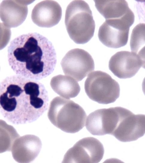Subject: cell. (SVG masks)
Wrapping results in <instances>:
<instances>
[{"label": "cell", "mask_w": 145, "mask_h": 163, "mask_svg": "<svg viewBox=\"0 0 145 163\" xmlns=\"http://www.w3.org/2000/svg\"><path fill=\"white\" fill-rule=\"evenodd\" d=\"M98 11L106 20L134 22L135 15L125 0H94Z\"/></svg>", "instance_id": "cell-15"}, {"label": "cell", "mask_w": 145, "mask_h": 163, "mask_svg": "<svg viewBox=\"0 0 145 163\" xmlns=\"http://www.w3.org/2000/svg\"><path fill=\"white\" fill-rule=\"evenodd\" d=\"M84 89L90 99L100 104L114 103L120 96L118 83L109 74L100 71L89 74L85 82Z\"/></svg>", "instance_id": "cell-5"}, {"label": "cell", "mask_w": 145, "mask_h": 163, "mask_svg": "<svg viewBox=\"0 0 145 163\" xmlns=\"http://www.w3.org/2000/svg\"><path fill=\"white\" fill-rule=\"evenodd\" d=\"M65 24L71 39L77 44L88 42L93 37L95 24L88 4L83 0H74L67 6Z\"/></svg>", "instance_id": "cell-3"}, {"label": "cell", "mask_w": 145, "mask_h": 163, "mask_svg": "<svg viewBox=\"0 0 145 163\" xmlns=\"http://www.w3.org/2000/svg\"><path fill=\"white\" fill-rule=\"evenodd\" d=\"M42 145L40 138L35 135L19 136L13 144L11 150L13 157L19 163L30 162L38 156Z\"/></svg>", "instance_id": "cell-12"}, {"label": "cell", "mask_w": 145, "mask_h": 163, "mask_svg": "<svg viewBox=\"0 0 145 163\" xmlns=\"http://www.w3.org/2000/svg\"><path fill=\"white\" fill-rule=\"evenodd\" d=\"M144 59L132 52L121 51L111 57L109 68L113 74L120 79L130 78L141 68L144 67Z\"/></svg>", "instance_id": "cell-10"}, {"label": "cell", "mask_w": 145, "mask_h": 163, "mask_svg": "<svg viewBox=\"0 0 145 163\" xmlns=\"http://www.w3.org/2000/svg\"><path fill=\"white\" fill-rule=\"evenodd\" d=\"M60 64L64 73L77 81L82 80L95 68L91 55L85 50L79 48L68 51Z\"/></svg>", "instance_id": "cell-7"}, {"label": "cell", "mask_w": 145, "mask_h": 163, "mask_svg": "<svg viewBox=\"0 0 145 163\" xmlns=\"http://www.w3.org/2000/svg\"><path fill=\"white\" fill-rule=\"evenodd\" d=\"M50 83L54 92L66 99L76 97L80 91V87L77 81L67 75L55 76L51 79Z\"/></svg>", "instance_id": "cell-16"}, {"label": "cell", "mask_w": 145, "mask_h": 163, "mask_svg": "<svg viewBox=\"0 0 145 163\" xmlns=\"http://www.w3.org/2000/svg\"><path fill=\"white\" fill-rule=\"evenodd\" d=\"M122 107L99 109L88 116L85 125L88 131L95 135H111L119 121Z\"/></svg>", "instance_id": "cell-8"}, {"label": "cell", "mask_w": 145, "mask_h": 163, "mask_svg": "<svg viewBox=\"0 0 145 163\" xmlns=\"http://www.w3.org/2000/svg\"><path fill=\"white\" fill-rule=\"evenodd\" d=\"M7 59L16 74L37 80L51 74L57 61L52 43L36 32L21 35L12 41L8 48Z\"/></svg>", "instance_id": "cell-2"}, {"label": "cell", "mask_w": 145, "mask_h": 163, "mask_svg": "<svg viewBox=\"0 0 145 163\" xmlns=\"http://www.w3.org/2000/svg\"><path fill=\"white\" fill-rule=\"evenodd\" d=\"M48 102L45 86L37 80L16 74L0 82V112L13 124L36 121L47 109Z\"/></svg>", "instance_id": "cell-1"}, {"label": "cell", "mask_w": 145, "mask_h": 163, "mask_svg": "<svg viewBox=\"0 0 145 163\" xmlns=\"http://www.w3.org/2000/svg\"><path fill=\"white\" fill-rule=\"evenodd\" d=\"M19 136L13 126L0 119V153L11 151L14 142Z\"/></svg>", "instance_id": "cell-17"}, {"label": "cell", "mask_w": 145, "mask_h": 163, "mask_svg": "<svg viewBox=\"0 0 145 163\" xmlns=\"http://www.w3.org/2000/svg\"><path fill=\"white\" fill-rule=\"evenodd\" d=\"M28 1H3L0 4V18L7 27L15 28L26 19L28 12Z\"/></svg>", "instance_id": "cell-14"}, {"label": "cell", "mask_w": 145, "mask_h": 163, "mask_svg": "<svg viewBox=\"0 0 145 163\" xmlns=\"http://www.w3.org/2000/svg\"></svg>", "instance_id": "cell-20"}, {"label": "cell", "mask_w": 145, "mask_h": 163, "mask_svg": "<svg viewBox=\"0 0 145 163\" xmlns=\"http://www.w3.org/2000/svg\"><path fill=\"white\" fill-rule=\"evenodd\" d=\"M11 34L10 29L3 23L0 22V50L7 45L10 39Z\"/></svg>", "instance_id": "cell-19"}, {"label": "cell", "mask_w": 145, "mask_h": 163, "mask_svg": "<svg viewBox=\"0 0 145 163\" xmlns=\"http://www.w3.org/2000/svg\"><path fill=\"white\" fill-rule=\"evenodd\" d=\"M48 116L57 127L65 132L74 133L84 127L87 115L83 108L73 101L56 97L50 103Z\"/></svg>", "instance_id": "cell-4"}, {"label": "cell", "mask_w": 145, "mask_h": 163, "mask_svg": "<svg viewBox=\"0 0 145 163\" xmlns=\"http://www.w3.org/2000/svg\"><path fill=\"white\" fill-rule=\"evenodd\" d=\"M145 115H135L124 108L116 127L112 135L122 142L135 141L145 132Z\"/></svg>", "instance_id": "cell-9"}, {"label": "cell", "mask_w": 145, "mask_h": 163, "mask_svg": "<svg viewBox=\"0 0 145 163\" xmlns=\"http://www.w3.org/2000/svg\"><path fill=\"white\" fill-rule=\"evenodd\" d=\"M130 27L120 22L106 20L99 28L98 38L109 48H117L124 46L128 41Z\"/></svg>", "instance_id": "cell-11"}, {"label": "cell", "mask_w": 145, "mask_h": 163, "mask_svg": "<svg viewBox=\"0 0 145 163\" xmlns=\"http://www.w3.org/2000/svg\"><path fill=\"white\" fill-rule=\"evenodd\" d=\"M104 153L103 146L98 140L93 137H85L67 151L62 162L97 163L102 160Z\"/></svg>", "instance_id": "cell-6"}, {"label": "cell", "mask_w": 145, "mask_h": 163, "mask_svg": "<svg viewBox=\"0 0 145 163\" xmlns=\"http://www.w3.org/2000/svg\"><path fill=\"white\" fill-rule=\"evenodd\" d=\"M145 24L140 23L132 30L130 40L131 51L144 59Z\"/></svg>", "instance_id": "cell-18"}, {"label": "cell", "mask_w": 145, "mask_h": 163, "mask_svg": "<svg viewBox=\"0 0 145 163\" xmlns=\"http://www.w3.org/2000/svg\"><path fill=\"white\" fill-rule=\"evenodd\" d=\"M62 16V9L59 4L52 0H45L37 3L33 7L31 18L38 26L49 28L58 24Z\"/></svg>", "instance_id": "cell-13"}]
</instances>
